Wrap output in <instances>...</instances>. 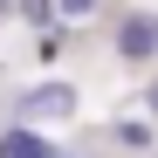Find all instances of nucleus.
I'll return each instance as SVG.
<instances>
[{"instance_id": "obj_1", "label": "nucleus", "mask_w": 158, "mask_h": 158, "mask_svg": "<svg viewBox=\"0 0 158 158\" xmlns=\"http://www.w3.org/2000/svg\"><path fill=\"white\" fill-rule=\"evenodd\" d=\"M117 55H124V62H151V55H158V14H151V7H138V14L117 21Z\"/></svg>"}, {"instance_id": "obj_2", "label": "nucleus", "mask_w": 158, "mask_h": 158, "mask_svg": "<svg viewBox=\"0 0 158 158\" xmlns=\"http://www.w3.org/2000/svg\"><path fill=\"white\" fill-rule=\"evenodd\" d=\"M21 110H28V124H69L76 117V89L69 83H35L21 96Z\"/></svg>"}, {"instance_id": "obj_3", "label": "nucleus", "mask_w": 158, "mask_h": 158, "mask_svg": "<svg viewBox=\"0 0 158 158\" xmlns=\"http://www.w3.org/2000/svg\"><path fill=\"white\" fill-rule=\"evenodd\" d=\"M0 158H55V151H48V138L35 124H7L0 131Z\"/></svg>"}, {"instance_id": "obj_4", "label": "nucleus", "mask_w": 158, "mask_h": 158, "mask_svg": "<svg viewBox=\"0 0 158 158\" xmlns=\"http://www.w3.org/2000/svg\"><path fill=\"white\" fill-rule=\"evenodd\" d=\"M14 7H21L28 28H48V21H55V0H14Z\"/></svg>"}, {"instance_id": "obj_5", "label": "nucleus", "mask_w": 158, "mask_h": 158, "mask_svg": "<svg viewBox=\"0 0 158 158\" xmlns=\"http://www.w3.org/2000/svg\"><path fill=\"white\" fill-rule=\"evenodd\" d=\"M89 14H96V0H55V21H76V28H83Z\"/></svg>"}, {"instance_id": "obj_6", "label": "nucleus", "mask_w": 158, "mask_h": 158, "mask_svg": "<svg viewBox=\"0 0 158 158\" xmlns=\"http://www.w3.org/2000/svg\"><path fill=\"white\" fill-rule=\"evenodd\" d=\"M117 144H131V151L151 144V124H117Z\"/></svg>"}]
</instances>
